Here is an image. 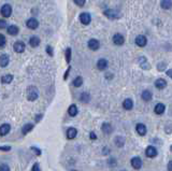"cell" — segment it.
I'll use <instances>...</instances> for the list:
<instances>
[{
  "label": "cell",
  "mask_w": 172,
  "mask_h": 171,
  "mask_svg": "<svg viewBox=\"0 0 172 171\" xmlns=\"http://www.w3.org/2000/svg\"><path fill=\"white\" fill-rule=\"evenodd\" d=\"M38 97H39V92H38L37 87L29 86L27 88V99L29 101H34V100H37Z\"/></svg>",
  "instance_id": "cell-1"
},
{
  "label": "cell",
  "mask_w": 172,
  "mask_h": 171,
  "mask_svg": "<svg viewBox=\"0 0 172 171\" xmlns=\"http://www.w3.org/2000/svg\"><path fill=\"white\" fill-rule=\"evenodd\" d=\"M1 14L3 17H9L12 14V8L10 4H3L1 8Z\"/></svg>",
  "instance_id": "cell-2"
},
{
  "label": "cell",
  "mask_w": 172,
  "mask_h": 171,
  "mask_svg": "<svg viewBox=\"0 0 172 171\" xmlns=\"http://www.w3.org/2000/svg\"><path fill=\"white\" fill-rule=\"evenodd\" d=\"M13 49H14V51H15L16 53H23L25 51L26 47L22 41H17V42H15V43L13 44Z\"/></svg>",
  "instance_id": "cell-3"
},
{
  "label": "cell",
  "mask_w": 172,
  "mask_h": 171,
  "mask_svg": "<svg viewBox=\"0 0 172 171\" xmlns=\"http://www.w3.org/2000/svg\"><path fill=\"white\" fill-rule=\"evenodd\" d=\"M130 164H131L132 168L136 169V170H139V169L142 167V160H141L140 157H133V158L131 159V162H130Z\"/></svg>",
  "instance_id": "cell-4"
},
{
  "label": "cell",
  "mask_w": 172,
  "mask_h": 171,
  "mask_svg": "<svg viewBox=\"0 0 172 171\" xmlns=\"http://www.w3.org/2000/svg\"><path fill=\"white\" fill-rule=\"evenodd\" d=\"M80 21H81L82 24H84V25H88L91 21V14L89 13H82L81 15H80Z\"/></svg>",
  "instance_id": "cell-5"
},
{
  "label": "cell",
  "mask_w": 172,
  "mask_h": 171,
  "mask_svg": "<svg viewBox=\"0 0 172 171\" xmlns=\"http://www.w3.org/2000/svg\"><path fill=\"white\" fill-rule=\"evenodd\" d=\"M113 42H114V44H116V45H123L124 42H125V39H124V37H123L122 34H115L113 36Z\"/></svg>",
  "instance_id": "cell-6"
},
{
  "label": "cell",
  "mask_w": 172,
  "mask_h": 171,
  "mask_svg": "<svg viewBox=\"0 0 172 171\" xmlns=\"http://www.w3.org/2000/svg\"><path fill=\"white\" fill-rule=\"evenodd\" d=\"M147 43V39L144 36H142V34H140V36H138L137 38H136V44L137 45H139V47H145Z\"/></svg>",
  "instance_id": "cell-7"
},
{
  "label": "cell",
  "mask_w": 172,
  "mask_h": 171,
  "mask_svg": "<svg viewBox=\"0 0 172 171\" xmlns=\"http://www.w3.org/2000/svg\"><path fill=\"white\" fill-rule=\"evenodd\" d=\"M138 62H139V64H140L141 68L142 69H145V70H150L151 69V65L148 64V62H147V59L145 58V57L141 56Z\"/></svg>",
  "instance_id": "cell-8"
},
{
  "label": "cell",
  "mask_w": 172,
  "mask_h": 171,
  "mask_svg": "<svg viewBox=\"0 0 172 171\" xmlns=\"http://www.w3.org/2000/svg\"><path fill=\"white\" fill-rule=\"evenodd\" d=\"M145 154H146L147 157H150V158H153L155 156L157 155V150L154 147V146L150 145L146 147V151H145Z\"/></svg>",
  "instance_id": "cell-9"
},
{
  "label": "cell",
  "mask_w": 172,
  "mask_h": 171,
  "mask_svg": "<svg viewBox=\"0 0 172 171\" xmlns=\"http://www.w3.org/2000/svg\"><path fill=\"white\" fill-rule=\"evenodd\" d=\"M100 47V43H99V41L96 40V39H91V40L88 41V47L93 51H97Z\"/></svg>",
  "instance_id": "cell-10"
},
{
  "label": "cell",
  "mask_w": 172,
  "mask_h": 171,
  "mask_svg": "<svg viewBox=\"0 0 172 171\" xmlns=\"http://www.w3.org/2000/svg\"><path fill=\"white\" fill-rule=\"evenodd\" d=\"M26 25H27V27H28L29 29H37L38 26H39V22H38L36 19H29L28 21H27V23H26Z\"/></svg>",
  "instance_id": "cell-11"
},
{
  "label": "cell",
  "mask_w": 172,
  "mask_h": 171,
  "mask_svg": "<svg viewBox=\"0 0 172 171\" xmlns=\"http://www.w3.org/2000/svg\"><path fill=\"white\" fill-rule=\"evenodd\" d=\"M76 135H78V130L73 127H70L68 128V130H67V138H68L69 140H72V139H74L76 137Z\"/></svg>",
  "instance_id": "cell-12"
},
{
  "label": "cell",
  "mask_w": 172,
  "mask_h": 171,
  "mask_svg": "<svg viewBox=\"0 0 172 171\" xmlns=\"http://www.w3.org/2000/svg\"><path fill=\"white\" fill-rule=\"evenodd\" d=\"M10 129H11V126L9 124H2L0 126V136H6L10 132Z\"/></svg>",
  "instance_id": "cell-13"
},
{
  "label": "cell",
  "mask_w": 172,
  "mask_h": 171,
  "mask_svg": "<svg viewBox=\"0 0 172 171\" xmlns=\"http://www.w3.org/2000/svg\"><path fill=\"white\" fill-rule=\"evenodd\" d=\"M97 68L99 69V70H106V68H108V62H106L104 58H101L99 59L97 62Z\"/></svg>",
  "instance_id": "cell-14"
},
{
  "label": "cell",
  "mask_w": 172,
  "mask_h": 171,
  "mask_svg": "<svg viewBox=\"0 0 172 171\" xmlns=\"http://www.w3.org/2000/svg\"><path fill=\"white\" fill-rule=\"evenodd\" d=\"M136 129H137V132L140 136H144V135L146 134V126L144 124H137L136 126Z\"/></svg>",
  "instance_id": "cell-15"
},
{
  "label": "cell",
  "mask_w": 172,
  "mask_h": 171,
  "mask_svg": "<svg viewBox=\"0 0 172 171\" xmlns=\"http://www.w3.org/2000/svg\"><path fill=\"white\" fill-rule=\"evenodd\" d=\"M9 56L6 55V54H2L1 55V57H0V66L2 67V68H4V67H6V66L9 65Z\"/></svg>",
  "instance_id": "cell-16"
},
{
  "label": "cell",
  "mask_w": 172,
  "mask_h": 171,
  "mask_svg": "<svg viewBox=\"0 0 172 171\" xmlns=\"http://www.w3.org/2000/svg\"><path fill=\"white\" fill-rule=\"evenodd\" d=\"M6 30H8V34H11V36H16V34H19V27L15 25H12V26H9V27H6Z\"/></svg>",
  "instance_id": "cell-17"
},
{
  "label": "cell",
  "mask_w": 172,
  "mask_h": 171,
  "mask_svg": "<svg viewBox=\"0 0 172 171\" xmlns=\"http://www.w3.org/2000/svg\"><path fill=\"white\" fill-rule=\"evenodd\" d=\"M155 86H156L158 89H163V88H165V87L167 86V81L166 80H163V79H158V80H156V82H155Z\"/></svg>",
  "instance_id": "cell-18"
},
{
  "label": "cell",
  "mask_w": 172,
  "mask_h": 171,
  "mask_svg": "<svg viewBox=\"0 0 172 171\" xmlns=\"http://www.w3.org/2000/svg\"><path fill=\"white\" fill-rule=\"evenodd\" d=\"M104 15L106 17H109V19H117L118 17V13L115 12L114 10H106V12H104Z\"/></svg>",
  "instance_id": "cell-19"
},
{
  "label": "cell",
  "mask_w": 172,
  "mask_h": 171,
  "mask_svg": "<svg viewBox=\"0 0 172 171\" xmlns=\"http://www.w3.org/2000/svg\"><path fill=\"white\" fill-rule=\"evenodd\" d=\"M165 110H166V107H165L163 103H157L156 107H155V113L158 115L163 114L165 112Z\"/></svg>",
  "instance_id": "cell-20"
},
{
  "label": "cell",
  "mask_w": 172,
  "mask_h": 171,
  "mask_svg": "<svg viewBox=\"0 0 172 171\" xmlns=\"http://www.w3.org/2000/svg\"><path fill=\"white\" fill-rule=\"evenodd\" d=\"M29 44H30V47H39V44H40V39L36 36L30 38V40H29Z\"/></svg>",
  "instance_id": "cell-21"
},
{
  "label": "cell",
  "mask_w": 172,
  "mask_h": 171,
  "mask_svg": "<svg viewBox=\"0 0 172 171\" xmlns=\"http://www.w3.org/2000/svg\"><path fill=\"white\" fill-rule=\"evenodd\" d=\"M123 107L125 110H131L133 108V102L131 99H125L123 102Z\"/></svg>",
  "instance_id": "cell-22"
},
{
  "label": "cell",
  "mask_w": 172,
  "mask_h": 171,
  "mask_svg": "<svg viewBox=\"0 0 172 171\" xmlns=\"http://www.w3.org/2000/svg\"><path fill=\"white\" fill-rule=\"evenodd\" d=\"M152 93H151L150 90H144L143 93H142V95H141V97H142V99L144 100V101H150L151 99H152Z\"/></svg>",
  "instance_id": "cell-23"
},
{
  "label": "cell",
  "mask_w": 172,
  "mask_h": 171,
  "mask_svg": "<svg viewBox=\"0 0 172 171\" xmlns=\"http://www.w3.org/2000/svg\"><path fill=\"white\" fill-rule=\"evenodd\" d=\"M68 113L70 116H75V115L78 114V107L75 106V104H71V106L69 107Z\"/></svg>",
  "instance_id": "cell-24"
},
{
  "label": "cell",
  "mask_w": 172,
  "mask_h": 171,
  "mask_svg": "<svg viewBox=\"0 0 172 171\" xmlns=\"http://www.w3.org/2000/svg\"><path fill=\"white\" fill-rule=\"evenodd\" d=\"M13 80V75L12 74H6V75H2V78H1V82H2L3 84H9L11 83Z\"/></svg>",
  "instance_id": "cell-25"
},
{
  "label": "cell",
  "mask_w": 172,
  "mask_h": 171,
  "mask_svg": "<svg viewBox=\"0 0 172 171\" xmlns=\"http://www.w3.org/2000/svg\"><path fill=\"white\" fill-rule=\"evenodd\" d=\"M102 131L104 132L106 135H109L112 132V126L110 124H108V123H104V124H102Z\"/></svg>",
  "instance_id": "cell-26"
},
{
  "label": "cell",
  "mask_w": 172,
  "mask_h": 171,
  "mask_svg": "<svg viewBox=\"0 0 172 171\" xmlns=\"http://www.w3.org/2000/svg\"><path fill=\"white\" fill-rule=\"evenodd\" d=\"M34 129V125L32 124H26L24 127L22 128V134L23 135H27L29 131H31Z\"/></svg>",
  "instance_id": "cell-27"
},
{
  "label": "cell",
  "mask_w": 172,
  "mask_h": 171,
  "mask_svg": "<svg viewBox=\"0 0 172 171\" xmlns=\"http://www.w3.org/2000/svg\"><path fill=\"white\" fill-rule=\"evenodd\" d=\"M172 6V1L171 0H163L161 1V8L165 10H168V9H171Z\"/></svg>",
  "instance_id": "cell-28"
},
{
  "label": "cell",
  "mask_w": 172,
  "mask_h": 171,
  "mask_svg": "<svg viewBox=\"0 0 172 171\" xmlns=\"http://www.w3.org/2000/svg\"><path fill=\"white\" fill-rule=\"evenodd\" d=\"M80 99H81L82 102H89V100H91V96L88 95L87 93H83L81 95V97H80Z\"/></svg>",
  "instance_id": "cell-29"
},
{
  "label": "cell",
  "mask_w": 172,
  "mask_h": 171,
  "mask_svg": "<svg viewBox=\"0 0 172 171\" xmlns=\"http://www.w3.org/2000/svg\"><path fill=\"white\" fill-rule=\"evenodd\" d=\"M124 143H125V140H124V138L123 137H116L115 138V144L119 147H122L124 145Z\"/></svg>",
  "instance_id": "cell-30"
},
{
  "label": "cell",
  "mask_w": 172,
  "mask_h": 171,
  "mask_svg": "<svg viewBox=\"0 0 172 171\" xmlns=\"http://www.w3.org/2000/svg\"><path fill=\"white\" fill-rule=\"evenodd\" d=\"M82 84H83V79H82L81 77H78V78L74 79V81H73V85H74L75 87H80Z\"/></svg>",
  "instance_id": "cell-31"
},
{
  "label": "cell",
  "mask_w": 172,
  "mask_h": 171,
  "mask_svg": "<svg viewBox=\"0 0 172 171\" xmlns=\"http://www.w3.org/2000/svg\"><path fill=\"white\" fill-rule=\"evenodd\" d=\"M66 60L67 62H70V60H71V49L70 47H68L66 50Z\"/></svg>",
  "instance_id": "cell-32"
},
{
  "label": "cell",
  "mask_w": 172,
  "mask_h": 171,
  "mask_svg": "<svg viewBox=\"0 0 172 171\" xmlns=\"http://www.w3.org/2000/svg\"><path fill=\"white\" fill-rule=\"evenodd\" d=\"M6 44V37L2 34H0V47H3Z\"/></svg>",
  "instance_id": "cell-33"
},
{
  "label": "cell",
  "mask_w": 172,
  "mask_h": 171,
  "mask_svg": "<svg viewBox=\"0 0 172 171\" xmlns=\"http://www.w3.org/2000/svg\"><path fill=\"white\" fill-rule=\"evenodd\" d=\"M0 171H10V167L6 164H1L0 166Z\"/></svg>",
  "instance_id": "cell-34"
},
{
  "label": "cell",
  "mask_w": 172,
  "mask_h": 171,
  "mask_svg": "<svg viewBox=\"0 0 172 171\" xmlns=\"http://www.w3.org/2000/svg\"><path fill=\"white\" fill-rule=\"evenodd\" d=\"M31 151H34V152L36 153V155H37V156H40L41 155V150H39L38 147H36V146H31Z\"/></svg>",
  "instance_id": "cell-35"
},
{
  "label": "cell",
  "mask_w": 172,
  "mask_h": 171,
  "mask_svg": "<svg viewBox=\"0 0 172 171\" xmlns=\"http://www.w3.org/2000/svg\"><path fill=\"white\" fill-rule=\"evenodd\" d=\"M85 1H86V0H74V3L79 6H84Z\"/></svg>",
  "instance_id": "cell-36"
},
{
  "label": "cell",
  "mask_w": 172,
  "mask_h": 171,
  "mask_svg": "<svg viewBox=\"0 0 172 171\" xmlns=\"http://www.w3.org/2000/svg\"><path fill=\"white\" fill-rule=\"evenodd\" d=\"M157 68H158L159 71H163V70L166 69V64H161V62H160V64H158V67H157Z\"/></svg>",
  "instance_id": "cell-37"
},
{
  "label": "cell",
  "mask_w": 172,
  "mask_h": 171,
  "mask_svg": "<svg viewBox=\"0 0 172 171\" xmlns=\"http://www.w3.org/2000/svg\"><path fill=\"white\" fill-rule=\"evenodd\" d=\"M32 171H41L40 170V165L38 164V162H36L34 165V167H32Z\"/></svg>",
  "instance_id": "cell-38"
},
{
  "label": "cell",
  "mask_w": 172,
  "mask_h": 171,
  "mask_svg": "<svg viewBox=\"0 0 172 171\" xmlns=\"http://www.w3.org/2000/svg\"><path fill=\"white\" fill-rule=\"evenodd\" d=\"M46 52H47V54L50 55V56H53V49L49 45V47H46Z\"/></svg>",
  "instance_id": "cell-39"
},
{
  "label": "cell",
  "mask_w": 172,
  "mask_h": 171,
  "mask_svg": "<svg viewBox=\"0 0 172 171\" xmlns=\"http://www.w3.org/2000/svg\"><path fill=\"white\" fill-rule=\"evenodd\" d=\"M1 151H10L11 150V146H9V145H2L1 147Z\"/></svg>",
  "instance_id": "cell-40"
},
{
  "label": "cell",
  "mask_w": 172,
  "mask_h": 171,
  "mask_svg": "<svg viewBox=\"0 0 172 171\" xmlns=\"http://www.w3.org/2000/svg\"><path fill=\"white\" fill-rule=\"evenodd\" d=\"M4 27H6V22H4V21H2V19H1V21H0V29L4 28Z\"/></svg>",
  "instance_id": "cell-41"
},
{
  "label": "cell",
  "mask_w": 172,
  "mask_h": 171,
  "mask_svg": "<svg viewBox=\"0 0 172 171\" xmlns=\"http://www.w3.org/2000/svg\"><path fill=\"white\" fill-rule=\"evenodd\" d=\"M91 140H96V139H97V136H96V134H95V132H93V131L91 132Z\"/></svg>",
  "instance_id": "cell-42"
},
{
  "label": "cell",
  "mask_w": 172,
  "mask_h": 171,
  "mask_svg": "<svg viewBox=\"0 0 172 171\" xmlns=\"http://www.w3.org/2000/svg\"><path fill=\"white\" fill-rule=\"evenodd\" d=\"M168 171H172V160L168 164Z\"/></svg>",
  "instance_id": "cell-43"
},
{
  "label": "cell",
  "mask_w": 172,
  "mask_h": 171,
  "mask_svg": "<svg viewBox=\"0 0 172 171\" xmlns=\"http://www.w3.org/2000/svg\"><path fill=\"white\" fill-rule=\"evenodd\" d=\"M167 75H168V77H170V78L172 79V69H170V70H168V71H167Z\"/></svg>",
  "instance_id": "cell-44"
},
{
  "label": "cell",
  "mask_w": 172,
  "mask_h": 171,
  "mask_svg": "<svg viewBox=\"0 0 172 171\" xmlns=\"http://www.w3.org/2000/svg\"><path fill=\"white\" fill-rule=\"evenodd\" d=\"M41 117H42V115H38V116H37V118H36V121H37V122H39V121H40V118Z\"/></svg>",
  "instance_id": "cell-45"
},
{
  "label": "cell",
  "mask_w": 172,
  "mask_h": 171,
  "mask_svg": "<svg viewBox=\"0 0 172 171\" xmlns=\"http://www.w3.org/2000/svg\"><path fill=\"white\" fill-rule=\"evenodd\" d=\"M170 151H171V152H172V145L170 146Z\"/></svg>",
  "instance_id": "cell-46"
},
{
  "label": "cell",
  "mask_w": 172,
  "mask_h": 171,
  "mask_svg": "<svg viewBox=\"0 0 172 171\" xmlns=\"http://www.w3.org/2000/svg\"><path fill=\"white\" fill-rule=\"evenodd\" d=\"M72 171H75V170H72Z\"/></svg>",
  "instance_id": "cell-47"
}]
</instances>
